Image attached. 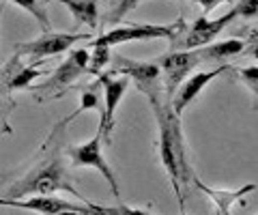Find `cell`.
<instances>
[{
    "instance_id": "cell-6",
    "label": "cell",
    "mask_w": 258,
    "mask_h": 215,
    "mask_svg": "<svg viewBox=\"0 0 258 215\" xmlns=\"http://www.w3.org/2000/svg\"><path fill=\"white\" fill-rule=\"evenodd\" d=\"M155 60L161 69V76H164L166 99H172L176 86H179L198 65L205 62L203 56H200L198 47H194V50H172L168 54H161V56H157Z\"/></svg>"
},
{
    "instance_id": "cell-3",
    "label": "cell",
    "mask_w": 258,
    "mask_h": 215,
    "mask_svg": "<svg viewBox=\"0 0 258 215\" xmlns=\"http://www.w3.org/2000/svg\"><path fill=\"white\" fill-rule=\"evenodd\" d=\"M183 28H185L183 20H176L174 24H164V26L161 24H123V26H116L108 30V33H101L97 39H93V43L114 47L129 41H153V39L174 41Z\"/></svg>"
},
{
    "instance_id": "cell-2",
    "label": "cell",
    "mask_w": 258,
    "mask_h": 215,
    "mask_svg": "<svg viewBox=\"0 0 258 215\" xmlns=\"http://www.w3.org/2000/svg\"><path fill=\"white\" fill-rule=\"evenodd\" d=\"M58 192H67L71 196H76L78 200L86 202V198L71 185V179L67 170H64V166L58 159H50V162H45L39 168L28 172L24 179H20L7 192L5 198H22V196H32V194H58Z\"/></svg>"
},
{
    "instance_id": "cell-4",
    "label": "cell",
    "mask_w": 258,
    "mask_h": 215,
    "mask_svg": "<svg viewBox=\"0 0 258 215\" xmlns=\"http://www.w3.org/2000/svg\"><path fill=\"white\" fill-rule=\"evenodd\" d=\"M88 58H91V52H88L86 47L71 50L67 60H62V65L54 71L45 84H41V86H30L32 95H35V99L41 101V99L62 97V93L67 91L80 76L88 74Z\"/></svg>"
},
{
    "instance_id": "cell-5",
    "label": "cell",
    "mask_w": 258,
    "mask_h": 215,
    "mask_svg": "<svg viewBox=\"0 0 258 215\" xmlns=\"http://www.w3.org/2000/svg\"><path fill=\"white\" fill-rule=\"evenodd\" d=\"M114 76H127L132 82L138 86L142 93L149 95V99H155L164 95V82H161V69L157 60H132L125 56H116L114 67L110 69Z\"/></svg>"
},
{
    "instance_id": "cell-14",
    "label": "cell",
    "mask_w": 258,
    "mask_h": 215,
    "mask_svg": "<svg viewBox=\"0 0 258 215\" xmlns=\"http://www.w3.org/2000/svg\"><path fill=\"white\" fill-rule=\"evenodd\" d=\"M47 3H58L67 9L74 20L82 26L95 30L99 26V9H97V0H47Z\"/></svg>"
},
{
    "instance_id": "cell-21",
    "label": "cell",
    "mask_w": 258,
    "mask_h": 215,
    "mask_svg": "<svg viewBox=\"0 0 258 215\" xmlns=\"http://www.w3.org/2000/svg\"><path fill=\"white\" fill-rule=\"evenodd\" d=\"M235 9L243 18H254V15H258V0H239Z\"/></svg>"
},
{
    "instance_id": "cell-22",
    "label": "cell",
    "mask_w": 258,
    "mask_h": 215,
    "mask_svg": "<svg viewBox=\"0 0 258 215\" xmlns=\"http://www.w3.org/2000/svg\"><path fill=\"white\" fill-rule=\"evenodd\" d=\"M187 3H196V5H200V7H203V13L207 15V13H211L215 7H220L222 3H228V0H187Z\"/></svg>"
},
{
    "instance_id": "cell-25",
    "label": "cell",
    "mask_w": 258,
    "mask_h": 215,
    "mask_svg": "<svg viewBox=\"0 0 258 215\" xmlns=\"http://www.w3.org/2000/svg\"><path fill=\"white\" fill-rule=\"evenodd\" d=\"M0 15H3V5H0Z\"/></svg>"
},
{
    "instance_id": "cell-10",
    "label": "cell",
    "mask_w": 258,
    "mask_h": 215,
    "mask_svg": "<svg viewBox=\"0 0 258 215\" xmlns=\"http://www.w3.org/2000/svg\"><path fill=\"white\" fill-rule=\"evenodd\" d=\"M99 86L103 89V108H101V121H99V133H101V140L110 145L112 142V129H114V123H116V110H118V103L123 99V95L129 86V78H116L114 74H99Z\"/></svg>"
},
{
    "instance_id": "cell-23",
    "label": "cell",
    "mask_w": 258,
    "mask_h": 215,
    "mask_svg": "<svg viewBox=\"0 0 258 215\" xmlns=\"http://www.w3.org/2000/svg\"><path fill=\"white\" fill-rule=\"evenodd\" d=\"M247 56L252 58H258V33H252V37H249V41L245 43V50H243Z\"/></svg>"
},
{
    "instance_id": "cell-17",
    "label": "cell",
    "mask_w": 258,
    "mask_h": 215,
    "mask_svg": "<svg viewBox=\"0 0 258 215\" xmlns=\"http://www.w3.org/2000/svg\"><path fill=\"white\" fill-rule=\"evenodd\" d=\"M97 86H99V80L93 84V86H88V89H84L82 91V95H80V106L76 108V112L71 114L67 121L64 123H69V121H74V118L78 116V114H84L86 110H97V108H103V103H101V99H99V95H97Z\"/></svg>"
},
{
    "instance_id": "cell-24",
    "label": "cell",
    "mask_w": 258,
    "mask_h": 215,
    "mask_svg": "<svg viewBox=\"0 0 258 215\" xmlns=\"http://www.w3.org/2000/svg\"><path fill=\"white\" fill-rule=\"evenodd\" d=\"M13 106V103H0V123L5 125V116L9 114V108Z\"/></svg>"
},
{
    "instance_id": "cell-13",
    "label": "cell",
    "mask_w": 258,
    "mask_h": 215,
    "mask_svg": "<svg viewBox=\"0 0 258 215\" xmlns=\"http://www.w3.org/2000/svg\"><path fill=\"white\" fill-rule=\"evenodd\" d=\"M198 50H200V56H203L205 62H220V65H226L228 60L239 56V54H243L245 41H241V39H226V41L200 45Z\"/></svg>"
},
{
    "instance_id": "cell-15",
    "label": "cell",
    "mask_w": 258,
    "mask_h": 215,
    "mask_svg": "<svg viewBox=\"0 0 258 215\" xmlns=\"http://www.w3.org/2000/svg\"><path fill=\"white\" fill-rule=\"evenodd\" d=\"M41 60H32V65L20 69L15 76H11V80L7 82V91L13 93V91H24V89H30L32 82H35L37 78L45 76V71L41 67H37Z\"/></svg>"
},
{
    "instance_id": "cell-11",
    "label": "cell",
    "mask_w": 258,
    "mask_h": 215,
    "mask_svg": "<svg viewBox=\"0 0 258 215\" xmlns=\"http://www.w3.org/2000/svg\"><path fill=\"white\" fill-rule=\"evenodd\" d=\"M224 71H228V65H220V67H215V69H211V71H196V74H189L179 86H176V91H174L172 99H170L172 110L181 116L183 110L187 108L189 103L205 91V86L211 82L213 78H217L220 74H224Z\"/></svg>"
},
{
    "instance_id": "cell-1",
    "label": "cell",
    "mask_w": 258,
    "mask_h": 215,
    "mask_svg": "<svg viewBox=\"0 0 258 215\" xmlns=\"http://www.w3.org/2000/svg\"><path fill=\"white\" fill-rule=\"evenodd\" d=\"M151 108L155 112L157 129H159V157L161 164L170 177V183L174 187L176 200H179L181 211L185 209V198H183V187L191 183L194 170L187 159V149H185V138H183V127H181V116L172 110L170 99L155 97L149 99Z\"/></svg>"
},
{
    "instance_id": "cell-16",
    "label": "cell",
    "mask_w": 258,
    "mask_h": 215,
    "mask_svg": "<svg viewBox=\"0 0 258 215\" xmlns=\"http://www.w3.org/2000/svg\"><path fill=\"white\" fill-rule=\"evenodd\" d=\"M110 62H112V47L93 43V52H91V58H88V74L91 76L103 74V69H106Z\"/></svg>"
},
{
    "instance_id": "cell-19",
    "label": "cell",
    "mask_w": 258,
    "mask_h": 215,
    "mask_svg": "<svg viewBox=\"0 0 258 215\" xmlns=\"http://www.w3.org/2000/svg\"><path fill=\"white\" fill-rule=\"evenodd\" d=\"M142 3V0H120V3H118V7H116V9L114 11H112L110 13V22L112 24H116V22H120V20H123L125 18V15L129 13V11H134L136 9V7H138Z\"/></svg>"
},
{
    "instance_id": "cell-12",
    "label": "cell",
    "mask_w": 258,
    "mask_h": 215,
    "mask_svg": "<svg viewBox=\"0 0 258 215\" xmlns=\"http://www.w3.org/2000/svg\"><path fill=\"white\" fill-rule=\"evenodd\" d=\"M191 183L196 185L200 192H203L209 200H213L215 202V206H217V211L220 213H228L230 211V206H232V202L235 200H239V198H243L245 194H252L254 189H256V185L254 183H249V185H243V187H239V189H235V192H230V189H213V187H209V185H205L203 181H200L196 174L191 177Z\"/></svg>"
},
{
    "instance_id": "cell-8",
    "label": "cell",
    "mask_w": 258,
    "mask_h": 215,
    "mask_svg": "<svg viewBox=\"0 0 258 215\" xmlns=\"http://www.w3.org/2000/svg\"><path fill=\"white\" fill-rule=\"evenodd\" d=\"M101 133L97 131L95 136L84 142V145H78V147H71L67 151V155L71 157V164L78 166V168H95L99 170V174L108 181V185L112 187V194H114L116 200H120V187H118V181L112 172L110 164L106 162L103 157V147H101Z\"/></svg>"
},
{
    "instance_id": "cell-20",
    "label": "cell",
    "mask_w": 258,
    "mask_h": 215,
    "mask_svg": "<svg viewBox=\"0 0 258 215\" xmlns=\"http://www.w3.org/2000/svg\"><path fill=\"white\" fill-rule=\"evenodd\" d=\"M239 78L258 95V67H243L239 69Z\"/></svg>"
},
{
    "instance_id": "cell-7",
    "label": "cell",
    "mask_w": 258,
    "mask_h": 215,
    "mask_svg": "<svg viewBox=\"0 0 258 215\" xmlns=\"http://www.w3.org/2000/svg\"><path fill=\"white\" fill-rule=\"evenodd\" d=\"M237 15H239L237 9L228 11L226 15H222V18H217V20H209L207 15H200L198 20H194L189 26H185L179 33V37L172 41V50H194V47L211 43L213 39L237 18Z\"/></svg>"
},
{
    "instance_id": "cell-18",
    "label": "cell",
    "mask_w": 258,
    "mask_h": 215,
    "mask_svg": "<svg viewBox=\"0 0 258 215\" xmlns=\"http://www.w3.org/2000/svg\"><path fill=\"white\" fill-rule=\"evenodd\" d=\"M11 3L22 7L24 11H28L32 18L41 24L43 30H50V18H47V11H45V3H47V0H11Z\"/></svg>"
},
{
    "instance_id": "cell-9",
    "label": "cell",
    "mask_w": 258,
    "mask_h": 215,
    "mask_svg": "<svg viewBox=\"0 0 258 215\" xmlns=\"http://www.w3.org/2000/svg\"><path fill=\"white\" fill-rule=\"evenodd\" d=\"M86 39H91L88 33H50V30H45L41 37L18 45L15 56H30L35 60H41V58L67 52L78 41H86Z\"/></svg>"
}]
</instances>
